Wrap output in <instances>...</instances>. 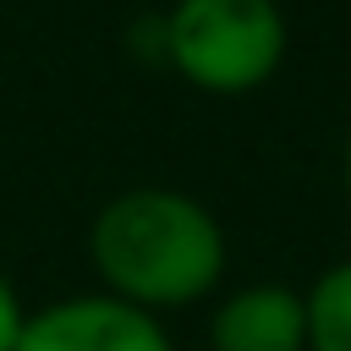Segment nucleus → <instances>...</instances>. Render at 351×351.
I'll return each mask as SVG.
<instances>
[{
	"mask_svg": "<svg viewBox=\"0 0 351 351\" xmlns=\"http://www.w3.org/2000/svg\"><path fill=\"white\" fill-rule=\"evenodd\" d=\"M88 263L99 291L143 307L181 313L214 302L230 274V241L219 214L181 186H126L93 208Z\"/></svg>",
	"mask_w": 351,
	"mask_h": 351,
	"instance_id": "nucleus-1",
	"label": "nucleus"
},
{
	"mask_svg": "<svg viewBox=\"0 0 351 351\" xmlns=\"http://www.w3.org/2000/svg\"><path fill=\"white\" fill-rule=\"evenodd\" d=\"M159 33L165 66L208 99H247L269 88L291 49L280 0H176L159 11Z\"/></svg>",
	"mask_w": 351,
	"mask_h": 351,
	"instance_id": "nucleus-2",
	"label": "nucleus"
},
{
	"mask_svg": "<svg viewBox=\"0 0 351 351\" xmlns=\"http://www.w3.org/2000/svg\"><path fill=\"white\" fill-rule=\"evenodd\" d=\"M11 351H176V340L159 313H143L110 291H77L27 307Z\"/></svg>",
	"mask_w": 351,
	"mask_h": 351,
	"instance_id": "nucleus-3",
	"label": "nucleus"
},
{
	"mask_svg": "<svg viewBox=\"0 0 351 351\" xmlns=\"http://www.w3.org/2000/svg\"><path fill=\"white\" fill-rule=\"evenodd\" d=\"M208 351H307V307L296 285L247 280L225 285L203 329Z\"/></svg>",
	"mask_w": 351,
	"mask_h": 351,
	"instance_id": "nucleus-4",
	"label": "nucleus"
},
{
	"mask_svg": "<svg viewBox=\"0 0 351 351\" xmlns=\"http://www.w3.org/2000/svg\"><path fill=\"white\" fill-rule=\"evenodd\" d=\"M307 307V351H351V258L313 274L302 291Z\"/></svg>",
	"mask_w": 351,
	"mask_h": 351,
	"instance_id": "nucleus-5",
	"label": "nucleus"
},
{
	"mask_svg": "<svg viewBox=\"0 0 351 351\" xmlns=\"http://www.w3.org/2000/svg\"><path fill=\"white\" fill-rule=\"evenodd\" d=\"M22 318H27V302H22V291L11 285V274L0 269V351H11V346H16Z\"/></svg>",
	"mask_w": 351,
	"mask_h": 351,
	"instance_id": "nucleus-6",
	"label": "nucleus"
},
{
	"mask_svg": "<svg viewBox=\"0 0 351 351\" xmlns=\"http://www.w3.org/2000/svg\"><path fill=\"white\" fill-rule=\"evenodd\" d=\"M340 186H346V208H351V132H346V148H340Z\"/></svg>",
	"mask_w": 351,
	"mask_h": 351,
	"instance_id": "nucleus-7",
	"label": "nucleus"
}]
</instances>
